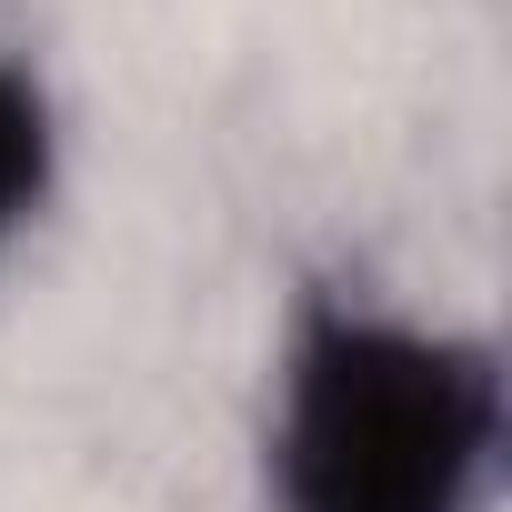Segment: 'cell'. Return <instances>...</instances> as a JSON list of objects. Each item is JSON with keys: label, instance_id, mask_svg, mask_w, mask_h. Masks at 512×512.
<instances>
[{"label": "cell", "instance_id": "1", "mask_svg": "<svg viewBox=\"0 0 512 512\" xmlns=\"http://www.w3.org/2000/svg\"><path fill=\"white\" fill-rule=\"evenodd\" d=\"M502 362L472 332L312 292L282 342L272 512H492Z\"/></svg>", "mask_w": 512, "mask_h": 512}, {"label": "cell", "instance_id": "2", "mask_svg": "<svg viewBox=\"0 0 512 512\" xmlns=\"http://www.w3.org/2000/svg\"><path fill=\"white\" fill-rule=\"evenodd\" d=\"M51 171H61V121H51V91H41L21 61H0V251H11V241L41 221Z\"/></svg>", "mask_w": 512, "mask_h": 512}]
</instances>
